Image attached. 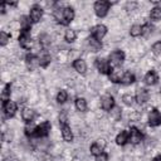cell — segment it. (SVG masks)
<instances>
[{
	"label": "cell",
	"instance_id": "obj_5",
	"mask_svg": "<svg viewBox=\"0 0 161 161\" xmlns=\"http://www.w3.org/2000/svg\"><path fill=\"white\" fill-rule=\"evenodd\" d=\"M125 60V53L119 49H116L113 50L111 54H109V64L111 67H118L123 63Z\"/></svg>",
	"mask_w": 161,
	"mask_h": 161
},
{
	"label": "cell",
	"instance_id": "obj_24",
	"mask_svg": "<svg viewBox=\"0 0 161 161\" xmlns=\"http://www.w3.org/2000/svg\"><path fill=\"white\" fill-rule=\"evenodd\" d=\"M135 74H132L131 72H126V73H123V75H122V79H121V83H123V84H132L133 82H135Z\"/></svg>",
	"mask_w": 161,
	"mask_h": 161
},
{
	"label": "cell",
	"instance_id": "obj_31",
	"mask_svg": "<svg viewBox=\"0 0 161 161\" xmlns=\"http://www.w3.org/2000/svg\"><path fill=\"white\" fill-rule=\"evenodd\" d=\"M9 40H10V34H8L6 31H1L0 33V44L5 45Z\"/></svg>",
	"mask_w": 161,
	"mask_h": 161
},
{
	"label": "cell",
	"instance_id": "obj_7",
	"mask_svg": "<svg viewBox=\"0 0 161 161\" xmlns=\"http://www.w3.org/2000/svg\"><path fill=\"white\" fill-rule=\"evenodd\" d=\"M16 109H18V106L13 101H8V102L3 103V111H4V116L6 118L14 117V114L16 113Z\"/></svg>",
	"mask_w": 161,
	"mask_h": 161
},
{
	"label": "cell",
	"instance_id": "obj_4",
	"mask_svg": "<svg viewBox=\"0 0 161 161\" xmlns=\"http://www.w3.org/2000/svg\"><path fill=\"white\" fill-rule=\"evenodd\" d=\"M19 44L24 48V49H30L33 42H31V35H30V30L26 29H21L20 30V35H19Z\"/></svg>",
	"mask_w": 161,
	"mask_h": 161
},
{
	"label": "cell",
	"instance_id": "obj_15",
	"mask_svg": "<svg viewBox=\"0 0 161 161\" xmlns=\"http://www.w3.org/2000/svg\"><path fill=\"white\" fill-rule=\"evenodd\" d=\"M113 106H114V99H113L112 96L106 94V96L102 97V99H101V107L104 111H111L113 108Z\"/></svg>",
	"mask_w": 161,
	"mask_h": 161
},
{
	"label": "cell",
	"instance_id": "obj_12",
	"mask_svg": "<svg viewBox=\"0 0 161 161\" xmlns=\"http://www.w3.org/2000/svg\"><path fill=\"white\" fill-rule=\"evenodd\" d=\"M91 33H92V36L93 38H96L97 40H99L101 42V39L106 35V33H107V28L104 26V25H102V24H98V25H96V26H93L92 29H91Z\"/></svg>",
	"mask_w": 161,
	"mask_h": 161
},
{
	"label": "cell",
	"instance_id": "obj_23",
	"mask_svg": "<svg viewBox=\"0 0 161 161\" xmlns=\"http://www.w3.org/2000/svg\"><path fill=\"white\" fill-rule=\"evenodd\" d=\"M122 75H123V73H121L119 70H113V69H112V72L108 74L109 79H111L113 83H121Z\"/></svg>",
	"mask_w": 161,
	"mask_h": 161
},
{
	"label": "cell",
	"instance_id": "obj_35",
	"mask_svg": "<svg viewBox=\"0 0 161 161\" xmlns=\"http://www.w3.org/2000/svg\"><path fill=\"white\" fill-rule=\"evenodd\" d=\"M107 158H108V156L104 152L101 153V155H98V156H96V161H107Z\"/></svg>",
	"mask_w": 161,
	"mask_h": 161
},
{
	"label": "cell",
	"instance_id": "obj_3",
	"mask_svg": "<svg viewBox=\"0 0 161 161\" xmlns=\"http://www.w3.org/2000/svg\"><path fill=\"white\" fill-rule=\"evenodd\" d=\"M109 6H111V3L109 1H106V0L96 1L94 3V11H96L97 16H99V18L106 16L107 13H108V10H109Z\"/></svg>",
	"mask_w": 161,
	"mask_h": 161
},
{
	"label": "cell",
	"instance_id": "obj_20",
	"mask_svg": "<svg viewBox=\"0 0 161 161\" xmlns=\"http://www.w3.org/2000/svg\"><path fill=\"white\" fill-rule=\"evenodd\" d=\"M50 60H52L50 54L48 52H45V50L39 55V63H40V67H43V68H47L49 65Z\"/></svg>",
	"mask_w": 161,
	"mask_h": 161
},
{
	"label": "cell",
	"instance_id": "obj_33",
	"mask_svg": "<svg viewBox=\"0 0 161 161\" xmlns=\"http://www.w3.org/2000/svg\"><path fill=\"white\" fill-rule=\"evenodd\" d=\"M152 52H153V54H156V55L161 54V42H157V43H155V44L152 45Z\"/></svg>",
	"mask_w": 161,
	"mask_h": 161
},
{
	"label": "cell",
	"instance_id": "obj_21",
	"mask_svg": "<svg viewBox=\"0 0 161 161\" xmlns=\"http://www.w3.org/2000/svg\"><path fill=\"white\" fill-rule=\"evenodd\" d=\"M88 45H89V49L92 52H98L102 48V43L99 40H97L96 38H93V36L88 38Z\"/></svg>",
	"mask_w": 161,
	"mask_h": 161
},
{
	"label": "cell",
	"instance_id": "obj_18",
	"mask_svg": "<svg viewBox=\"0 0 161 161\" xmlns=\"http://www.w3.org/2000/svg\"><path fill=\"white\" fill-rule=\"evenodd\" d=\"M73 67H74V69H75L78 73H80V74H84L86 70H87V64H86V62H84L83 59H75L74 63H73Z\"/></svg>",
	"mask_w": 161,
	"mask_h": 161
},
{
	"label": "cell",
	"instance_id": "obj_22",
	"mask_svg": "<svg viewBox=\"0 0 161 161\" xmlns=\"http://www.w3.org/2000/svg\"><path fill=\"white\" fill-rule=\"evenodd\" d=\"M116 142H117V145H119V146L126 145V143L128 142V132H127V131H121V132L117 135V137H116Z\"/></svg>",
	"mask_w": 161,
	"mask_h": 161
},
{
	"label": "cell",
	"instance_id": "obj_17",
	"mask_svg": "<svg viewBox=\"0 0 161 161\" xmlns=\"http://www.w3.org/2000/svg\"><path fill=\"white\" fill-rule=\"evenodd\" d=\"M157 80H158V75H157V73H156L153 69L150 70V72L145 75V83L148 84V86H153V84H156Z\"/></svg>",
	"mask_w": 161,
	"mask_h": 161
},
{
	"label": "cell",
	"instance_id": "obj_13",
	"mask_svg": "<svg viewBox=\"0 0 161 161\" xmlns=\"http://www.w3.org/2000/svg\"><path fill=\"white\" fill-rule=\"evenodd\" d=\"M104 147H106V141L104 140H98L91 146V153L94 155V156H98V155L103 153Z\"/></svg>",
	"mask_w": 161,
	"mask_h": 161
},
{
	"label": "cell",
	"instance_id": "obj_9",
	"mask_svg": "<svg viewBox=\"0 0 161 161\" xmlns=\"http://www.w3.org/2000/svg\"><path fill=\"white\" fill-rule=\"evenodd\" d=\"M142 138H143V135L141 133V131H138V128L132 127L130 130V132H128V141L131 143L137 145V143H140L142 141Z\"/></svg>",
	"mask_w": 161,
	"mask_h": 161
},
{
	"label": "cell",
	"instance_id": "obj_8",
	"mask_svg": "<svg viewBox=\"0 0 161 161\" xmlns=\"http://www.w3.org/2000/svg\"><path fill=\"white\" fill-rule=\"evenodd\" d=\"M60 131H62V136H63V140L64 141H67V142L73 141L72 130H70L69 125L65 122V119H60Z\"/></svg>",
	"mask_w": 161,
	"mask_h": 161
},
{
	"label": "cell",
	"instance_id": "obj_2",
	"mask_svg": "<svg viewBox=\"0 0 161 161\" xmlns=\"http://www.w3.org/2000/svg\"><path fill=\"white\" fill-rule=\"evenodd\" d=\"M50 127H52V126H50V122H48V121L40 123L39 126H35L31 137H47V136L49 135Z\"/></svg>",
	"mask_w": 161,
	"mask_h": 161
},
{
	"label": "cell",
	"instance_id": "obj_27",
	"mask_svg": "<svg viewBox=\"0 0 161 161\" xmlns=\"http://www.w3.org/2000/svg\"><path fill=\"white\" fill-rule=\"evenodd\" d=\"M75 38H77V33H75L74 30H72V29H68V30H65V34H64V39H65L68 43H72V42H74V40H75Z\"/></svg>",
	"mask_w": 161,
	"mask_h": 161
},
{
	"label": "cell",
	"instance_id": "obj_26",
	"mask_svg": "<svg viewBox=\"0 0 161 161\" xmlns=\"http://www.w3.org/2000/svg\"><path fill=\"white\" fill-rule=\"evenodd\" d=\"M150 18L155 21L160 20L161 19V6H155L150 13Z\"/></svg>",
	"mask_w": 161,
	"mask_h": 161
},
{
	"label": "cell",
	"instance_id": "obj_29",
	"mask_svg": "<svg viewBox=\"0 0 161 161\" xmlns=\"http://www.w3.org/2000/svg\"><path fill=\"white\" fill-rule=\"evenodd\" d=\"M141 33H142V26L141 25H133V26H131V29H130V34L132 35V36H138V35H141Z\"/></svg>",
	"mask_w": 161,
	"mask_h": 161
},
{
	"label": "cell",
	"instance_id": "obj_30",
	"mask_svg": "<svg viewBox=\"0 0 161 161\" xmlns=\"http://www.w3.org/2000/svg\"><path fill=\"white\" fill-rule=\"evenodd\" d=\"M68 98V93L65 91H60L58 94H57V102L58 103H64Z\"/></svg>",
	"mask_w": 161,
	"mask_h": 161
},
{
	"label": "cell",
	"instance_id": "obj_10",
	"mask_svg": "<svg viewBox=\"0 0 161 161\" xmlns=\"http://www.w3.org/2000/svg\"><path fill=\"white\" fill-rule=\"evenodd\" d=\"M43 16V9L39 6V5H33L31 9H30V13H29V18L31 20V23H38Z\"/></svg>",
	"mask_w": 161,
	"mask_h": 161
},
{
	"label": "cell",
	"instance_id": "obj_11",
	"mask_svg": "<svg viewBox=\"0 0 161 161\" xmlns=\"http://www.w3.org/2000/svg\"><path fill=\"white\" fill-rule=\"evenodd\" d=\"M148 125L151 127H156V126L161 125V113H160L158 109L153 108L150 112V114H148Z\"/></svg>",
	"mask_w": 161,
	"mask_h": 161
},
{
	"label": "cell",
	"instance_id": "obj_37",
	"mask_svg": "<svg viewBox=\"0 0 161 161\" xmlns=\"http://www.w3.org/2000/svg\"><path fill=\"white\" fill-rule=\"evenodd\" d=\"M5 6H6V4H5V3H1V4H0V11H1V14H4V13H5Z\"/></svg>",
	"mask_w": 161,
	"mask_h": 161
},
{
	"label": "cell",
	"instance_id": "obj_14",
	"mask_svg": "<svg viewBox=\"0 0 161 161\" xmlns=\"http://www.w3.org/2000/svg\"><path fill=\"white\" fill-rule=\"evenodd\" d=\"M25 63H26V67H28L30 70H33V69H35L36 67L40 65V63H39V57L35 55V54H28V55L25 57Z\"/></svg>",
	"mask_w": 161,
	"mask_h": 161
},
{
	"label": "cell",
	"instance_id": "obj_16",
	"mask_svg": "<svg viewBox=\"0 0 161 161\" xmlns=\"http://www.w3.org/2000/svg\"><path fill=\"white\" fill-rule=\"evenodd\" d=\"M148 97H150V94H148V91H147V89H145V88H138V89L136 91V101H137L140 104L146 103V102L148 101Z\"/></svg>",
	"mask_w": 161,
	"mask_h": 161
},
{
	"label": "cell",
	"instance_id": "obj_1",
	"mask_svg": "<svg viewBox=\"0 0 161 161\" xmlns=\"http://www.w3.org/2000/svg\"><path fill=\"white\" fill-rule=\"evenodd\" d=\"M54 18L59 24L68 25L74 19V10L69 6L63 8V9H58V10L54 11Z\"/></svg>",
	"mask_w": 161,
	"mask_h": 161
},
{
	"label": "cell",
	"instance_id": "obj_34",
	"mask_svg": "<svg viewBox=\"0 0 161 161\" xmlns=\"http://www.w3.org/2000/svg\"><path fill=\"white\" fill-rule=\"evenodd\" d=\"M152 30V26L147 23V24H145V25H142V33H141V35H147L150 31Z\"/></svg>",
	"mask_w": 161,
	"mask_h": 161
},
{
	"label": "cell",
	"instance_id": "obj_36",
	"mask_svg": "<svg viewBox=\"0 0 161 161\" xmlns=\"http://www.w3.org/2000/svg\"><path fill=\"white\" fill-rule=\"evenodd\" d=\"M39 39H40V42H42V44H43V45H47V44L49 43V42H48V36H47V35H42Z\"/></svg>",
	"mask_w": 161,
	"mask_h": 161
},
{
	"label": "cell",
	"instance_id": "obj_25",
	"mask_svg": "<svg viewBox=\"0 0 161 161\" xmlns=\"http://www.w3.org/2000/svg\"><path fill=\"white\" fill-rule=\"evenodd\" d=\"M75 108H77L78 111H80V112L87 111V101H86L84 98L78 97V98L75 99Z\"/></svg>",
	"mask_w": 161,
	"mask_h": 161
},
{
	"label": "cell",
	"instance_id": "obj_28",
	"mask_svg": "<svg viewBox=\"0 0 161 161\" xmlns=\"http://www.w3.org/2000/svg\"><path fill=\"white\" fill-rule=\"evenodd\" d=\"M10 83H8L5 87H4V91H3V94H1V98H3V103H5V102H8V101H10L9 98H10Z\"/></svg>",
	"mask_w": 161,
	"mask_h": 161
},
{
	"label": "cell",
	"instance_id": "obj_38",
	"mask_svg": "<svg viewBox=\"0 0 161 161\" xmlns=\"http://www.w3.org/2000/svg\"><path fill=\"white\" fill-rule=\"evenodd\" d=\"M152 161H161V155H160V156H156V157H155Z\"/></svg>",
	"mask_w": 161,
	"mask_h": 161
},
{
	"label": "cell",
	"instance_id": "obj_19",
	"mask_svg": "<svg viewBox=\"0 0 161 161\" xmlns=\"http://www.w3.org/2000/svg\"><path fill=\"white\" fill-rule=\"evenodd\" d=\"M34 116H35V113H34L33 109H30V108H23V111H21V117H23V119H24L26 123H30V122L34 119Z\"/></svg>",
	"mask_w": 161,
	"mask_h": 161
},
{
	"label": "cell",
	"instance_id": "obj_32",
	"mask_svg": "<svg viewBox=\"0 0 161 161\" xmlns=\"http://www.w3.org/2000/svg\"><path fill=\"white\" fill-rule=\"evenodd\" d=\"M122 99H123V103L127 104V106H132L133 104V97L131 94H125L122 97Z\"/></svg>",
	"mask_w": 161,
	"mask_h": 161
},
{
	"label": "cell",
	"instance_id": "obj_6",
	"mask_svg": "<svg viewBox=\"0 0 161 161\" xmlns=\"http://www.w3.org/2000/svg\"><path fill=\"white\" fill-rule=\"evenodd\" d=\"M96 67H97L98 72L102 74H109L112 72L109 60H106L104 58H97L96 59Z\"/></svg>",
	"mask_w": 161,
	"mask_h": 161
}]
</instances>
